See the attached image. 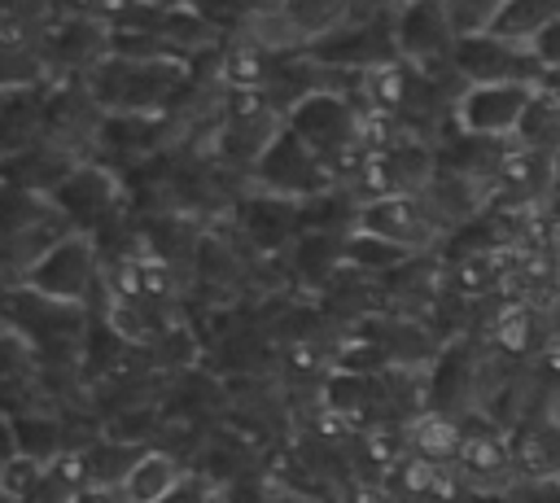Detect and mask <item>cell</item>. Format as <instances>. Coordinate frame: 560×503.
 I'll list each match as a JSON object with an SVG mask.
<instances>
[{"instance_id": "1", "label": "cell", "mask_w": 560, "mask_h": 503, "mask_svg": "<svg viewBox=\"0 0 560 503\" xmlns=\"http://www.w3.org/2000/svg\"><path fill=\"white\" fill-rule=\"evenodd\" d=\"M179 83L175 61H136V57H105L92 66V101L114 118H149Z\"/></svg>"}, {"instance_id": "2", "label": "cell", "mask_w": 560, "mask_h": 503, "mask_svg": "<svg viewBox=\"0 0 560 503\" xmlns=\"http://www.w3.org/2000/svg\"><path fill=\"white\" fill-rule=\"evenodd\" d=\"M22 284H26V293H35L52 306L79 311L96 289V245H92V236L66 232L44 258H35L26 267Z\"/></svg>"}, {"instance_id": "3", "label": "cell", "mask_w": 560, "mask_h": 503, "mask_svg": "<svg viewBox=\"0 0 560 503\" xmlns=\"http://www.w3.org/2000/svg\"><path fill=\"white\" fill-rule=\"evenodd\" d=\"M254 179L267 197H284L298 206H306L311 197H324L332 188V171L289 127H276V136L267 140V149L254 162Z\"/></svg>"}, {"instance_id": "4", "label": "cell", "mask_w": 560, "mask_h": 503, "mask_svg": "<svg viewBox=\"0 0 560 503\" xmlns=\"http://www.w3.org/2000/svg\"><path fill=\"white\" fill-rule=\"evenodd\" d=\"M534 96H538V83H468L455 96V127L481 144L516 136Z\"/></svg>"}, {"instance_id": "5", "label": "cell", "mask_w": 560, "mask_h": 503, "mask_svg": "<svg viewBox=\"0 0 560 503\" xmlns=\"http://www.w3.org/2000/svg\"><path fill=\"white\" fill-rule=\"evenodd\" d=\"M328 171L332 162H341L354 149V131H359V114L341 92H315L306 101L293 105L289 122H284Z\"/></svg>"}, {"instance_id": "6", "label": "cell", "mask_w": 560, "mask_h": 503, "mask_svg": "<svg viewBox=\"0 0 560 503\" xmlns=\"http://www.w3.org/2000/svg\"><path fill=\"white\" fill-rule=\"evenodd\" d=\"M359 232L363 236H376V241H385V245H394L402 254H411V249H420L438 232V223L429 219V210L420 206V197L385 192V197H376V201H368L359 210Z\"/></svg>"}, {"instance_id": "7", "label": "cell", "mask_w": 560, "mask_h": 503, "mask_svg": "<svg viewBox=\"0 0 560 503\" xmlns=\"http://www.w3.org/2000/svg\"><path fill=\"white\" fill-rule=\"evenodd\" d=\"M394 39H398V57L411 66H429V61H451L455 52V35L446 22V4H407L394 13Z\"/></svg>"}, {"instance_id": "8", "label": "cell", "mask_w": 560, "mask_h": 503, "mask_svg": "<svg viewBox=\"0 0 560 503\" xmlns=\"http://www.w3.org/2000/svg\"><path fill=\"white\" fill-rule=\"evenodd\" d=\"M114 201H118V184H114V175L109 171H101V166H74L61 184H57V192L48 197V206H57L70 223H79V227H96L109 210H114Z\"/></svg>"}, {"instance_id": "9", "label": "cell", "mask_w": 560, "mask_h": 503, "mask_svg": "<svg viewBox=\"0 0 560 503\" xmlns=\"http://www.w3.org/2000/svg\"><path fill=\"white\" fill-rule=\"evenodd\" d=\"M188 472L166 455V451H140V459L127 468V477L114 486L118 503H158L166 499Z\"/></svg>"}, {"instance_id": "10", "label": "cell", "mask_w": 560, "mask_h": 503, "mask_svg": "<svg viewBox=\"0 0 560 503\" xmlns=\"http://www.w3.org/2000/svg\"><path fill=\"white\" fill-rule=\"evenodd\" d=\"M44 118H48V105L39 101V92L31 83L0 92V153L31 149L39 127H44Z\"/></svg>"}, {"instance_id": "11", "label": "cell", "mask_w": 560, "mask_h": 503, "mask_svg": "<svg viewBox=\"0 0 560 503\" xmlns=\"http://www.w3.org/2000/svg\"><path fill=\"white\" fill-rule=\"evenodd\" d=\"M241 223H245V232H249V241H254V245H262V249H280V245H289V241H293V232L302 227V206H298V201L267 197V192H262V197L245 201Z\"/></svg>"}, {"instance_id": "12", "label": "cell", "mask_w": 560, "mask_h": 503, "mask_svg": "<svg viewBox=\"0 0 560 503\" xmlns=\"http://www.w3.org/2000/svg\"><path fill=\"white\" fill-rule=\"evenodd\" d=\"M560 13V4H538V0H512V4H499V17L486 35L503 39V44H516V48H529L538 39V31Z\"/></svg>"}, {"instance_id": "13", "label": "cell", "mask_w": 560, "mask_h": 503, "mask_svg": "<svg viewBox=\"0 0 560 503\" xmlns=\"http://www.w3.org/2000/svg\"><path fill=\"white\" fill-rule=\"evenodd\" d=\"M346 258L354 262V267H389V262H402L407 254L402 249H394V245H385V241H376V236H350L346 241Z\"/></svg>"}, {"instance_id": "14", "label": "cell", "mask_w": 560, "mask_h": 503, "mask_svg": "<svg viewBox=\"0 0 560 503\" xmlns=\"http://www.w3.org/2000/svg\"><path fill=\"white\" fill-rule=\"evenodd\" d=\"M529 52H534V61L542 70H560V13L538 31V39L529 44Z\"/></svg>"}, {"instance_id": "15", "label": "cell", "mask_w": 560, "mask_h": 503, "mask_svg": "<svg viewBox=\"0 0 560 503\" xmlns=\"http://www.w3.org/2000/svg\"><path fill=\"white\" fill-rule=\"evenodd\" d=\"M22 363H26V346L18 337H0V385H18Z\"/></svg>"}, {"instance_id": "16", "label": "cell", "mask_w": 560, "mask_h": 503, "mask_svg": "<svg viewBox=\"0 0 560 503\" xmlns=\"http://www.w3.org/2000/svg\"><path fill=\"white\" fill-rule=\"evenodd\" d=\"M210 494H214V486H210L206 477H192V472H188V477H184L166 499H158V503H210Z\"/></svg>"}, {"instance_id": "17", "label": "cell", "mask_w": 560, "mask_h": 503, "mask_svg": "<svg viewBox=\"0 0 560 503\" xmlns=\"http://www.w3.org/2000/svg\"><path fill=\"white\" fill-rule=\"evenodd\" d=\"M0 490H4V455H0Z\"/></svg>"}]
</instances>
